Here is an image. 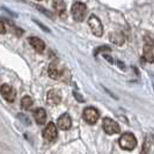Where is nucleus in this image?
Masks as SVG:
<instances>
[{
    "instance_id": "obj_1",
    "label": "nucleus",
    "mask_w": 154,
    "mask_h": 154,
    "mask_svg": "<svg viewBox=\"0 0 154 154\" xmlns=\"http://www.w3.org/2000/svg\"><path fill=\"white\" fill-rule=\"evenodd\" d=\"M65 72H66L65 66L59 60H54L49 65V67H48V74H49V77L51 78V79H54V80L62 79L64 77V74H65Z\"/></svg>"
},
{
    "instance_id": "obj_2",
    "label": "nucleus",
    "mask_w": 154,
    "mask_h": 154,
    "mask_svg": "<svg viewBox=\"0 0 154 154\" xmlns=\"http://www.w3.org/2000/svg\"><path fill=\"white\" fill-rule=\"evenodd\" d=\"M71 13H72V16L73 19L78 21V22H81L84 21L86 17V14H87V7L84 2H80V1H77L72 5V8H71Z\"/></svg>"
},
{
    "instance_id": "obj_3",
    "label": "nucleus",
    "mask_w": 154,
    "mask_h": 154,
    "mask_svg": "<svg viewBox=\"0 0 154 154\" xmlns=\"http://www.w3.org/2000/svg\"><path fill=\"white\" fill-rule=\"evenodd\" d=\"M118 143H119V146L126 151H132L137 146V139L131 132H126V133L122 134Z\"/></svg>"
},
{
    "instance_id": "obj_4",
    "label": "nucleus",
    "mask_w": 154,
    "mask_h": 154,
    "mask_svg": "<svg viewBox=\"0 0 154 154\" xmlns=\"http://www.w3.org/2000/svg\"><path fill=\"white\" fill-rule=\"evenodd\" d=\"M88 24H89V28H91V30H92V32L95 36L101 37L103 35V26H102L100 19L97 16L95 15L91 16L88 19Z\"/></svg>"
},
{
    "instance_id": "obj_5",
    "label": "nucleus",
    "mask_w": 154,
    "mask_h": 154,
    "mask_svg": "<svg viewBox=\"0 0 154 154\" xmlns=\"http://www.w3.org/2000/svg\"><path fill=\"white\" fill-rule=\"evenodd\" d=\"M82 117L88 124H95L100 118V112L97 111V109L93 108V107H88L84 110Z\"/></svg>"
},
{
    "instance_id": "obj_6",
    "label": "nucleus",
    "mask_w": 154,
    "mask_h": 154,
    "mask_svg": "<svg viewBox=\"0 0 154 154\" xmlns=\"http://www.w3.org/2000/svg\"><path fill=\"white\" fill-rule=\"evenodd\" d=\"M102 125H103V130H104V132L107 134H116V133H118V132L121 131L119 125L116 123L114 119L108 118V117H106L103 119Z\"/></svg>"
},
{
    "instance_id": "obj_7",
    "label": "nucleus",
    "mask_w": 154,
    "mask_h": 154,
    "mask_svg": "<svg viewBox=\"0 0 154 154\" xmlns=\"http://www.w3.org/2000/svg\"><path fill=\"white\" fill-rule=\"evenodd\" d=\"M0 93L2 95V97L7 102H14L16 97V91L14 89V87H12L11 85L4 84L0 87Z\"/></svg>"
},
{
    "instance_id": "obj_8",
    "label": "nucleus",
    "mask_w": 154,
    "mask_h": 154,
    "mask_svg": "<svg viewBox=\"0 0 154 154\" xmlns=\"http://www.w3.org/2000/svg\"><path fill=\"white\" fill-rule=\"evenodd\" d=\"M144 57L148 63L154 62V43L153 41L147 37L145 39V44H144Z\"/></svg>"
},
{
    "instance_id": "obj_9",
    "label": "nucleus",
    "mask_w": 154,
    "mask_h": 154,
    "mask_svg": "<svg viewBox=\"0 0 154 154\" xmlns=\"http://www.w3.org/2000/svg\"><path fill=\"white\" fill-rule=\"evenodd\" d=\"M43 138L45 139L46 141L56 140V138H57V126L52 122H50L45 126V129L43 130Z\"/></svg>"
},
{
    "instance_id": "obj_10",
    "label": "nucleus",
    "mask_w": 154,
    "mask_h": 154,
    "mask_svg": "<svg viewBox=\"0 0 154 154\" xmlns=\"http://www.w3.org/2000/svg\"><path fill=\"white\" fill-rule=\"evenodd\" d=\"M62 101V93L58 89H51L46 94V103L50 106H57Z\"/></svg>"
},
{
    "instance_id": "obj_11",
    "label": "nucleus",
    "mask_w": 154,
    "mask_h": 154,
    "mask_svg": "<svg viewBox=\"0 0 154 154\" xmlns=\"http://www.w3.org/2000/svg\"><path fill=\"white\" fill-rule=\"evenodd\" d=\"M28 42H29V44L31 45V48H32L36 52H38V54H43V52H44V50H45V43L39 38V37H36V36L29 37V38H28Z\"/></svg>"
},
{
    "instance_id": "obj_12",
    "label": "nucleus",
    "mask_w": 154,
    "mask_h": 154,
    "mask_svg": "<svg viewBox=\"0 0 154 154\" xmlns=\"http://www.w3.org/2000/svg\"><path fill=\"white\" fill-rule=\"evenodd\" d=\"M57 125H58V128H59L60 130H63V131L69 130V128H71V125H72V119H71L69 115H67V114H63V115L58 118Z\"/></svg>"
},
{
    "instance_id": "obj_13",
    "label": "nucleus",
    "mask_w": 154,
    "mask_h": 154,
    "mask_svg": "<svg viewBox=\"0 0 154 154\" xmlns=\"http://www.w3.org/2000/svg\"><path fill=\"white\" fill-rule=\"evenodd\" d=\"M154 151V137L152 134H147L144 145H143V154H151Z\"/></svg>"
},
{
    "instance_id": "obj_14",
    "label": "nucleus",
    "mask_w": 154,
    "mask_h": 154,
    "mask_svg": "<svg viewBox=\"0 0 154 154\" xmlns=\"http://www.w3.org/2000/svg\"><path fill=\"white\" fill-rule=\"evenodd\" d=\"M34 118L38 125H42L46 122V112L43 108H37L34 111Z\"/></svg>"
},
{
    "instance_id": "obj_15",
    "label": "nucleus",
    "mask_w": 154,
    "mask_h": 154,
    "mask_svg": "<svg viewBox=\"0 0 154 154\" xmlns=\"http://www.w3.org/2000/svg\"><path fill=\"white\" fill-rule=\"evenodd\" d=\"M52 6L54 9L59 14V15H64L65 14V11H66V5L64 2V0H54L52 2Z\"/></svg>"
},
{
    "instance_id": "obj_16",
    "label": "nucleus",
    "mask_w": 154,
    "mask_h": 154,
    "mask_svg": "<svg viewBox=\"0 0 154 154\" xmlns=\"http://www.w3.org/2000/svg\"><path fill=\"white\" fill-rule=\"evenodd\" d=\"M110 39H111L112 43H115L117 45H122L124 43V41H125V37H124V35L122 32L115 31V32H112V34L110 35Z\"/></svg>"
},
{
    "instance_id": "obj_17",
    "label": "nucleus",
    "mask_w": 154,
    "mask_h": 154,
    "mask_svg": "<svg viewBox=\"0 0 154 154\" xmlns=\"http://www.w3.org/2000/svg\"><path fill=\"white\" fill-rule=\"evenodd\" d=\"M32 104H34V101H32V99H31L30 96L26 95V96H23L22 99H21V107H22L24 110L31 109Z\"/></svg>"
},
{
    "instance_id": "obj_18",
    "label": "nucleus",
    "mask_w": 154,
    "mask_h": 154,
    "mask_svg": "<svg viewBox=\"0 0 154 154\" xmlns=\"http://www.w3.org/2000/svg\"><path fill=\"white\" fill-rule=\"evenodd\" d=\"M6 32V27H5V23L2 21H0V35L1 34H5Z\"/></svg>"
},
{
    "instance_id": "obj_19",
    "label": "nucleus",
    "mask_w": 154,
    "mask_h": 154,
    "mask_svg": "<svg viewBox=\"0 0 154 154\" xmlns=\"http://www.w3.org/2000/svg\"><path fill=\"white\" fill-rule=\"evenodd\" d=\"M38 1H41V0H38Z\"/></svg>"
}]
</instances>
